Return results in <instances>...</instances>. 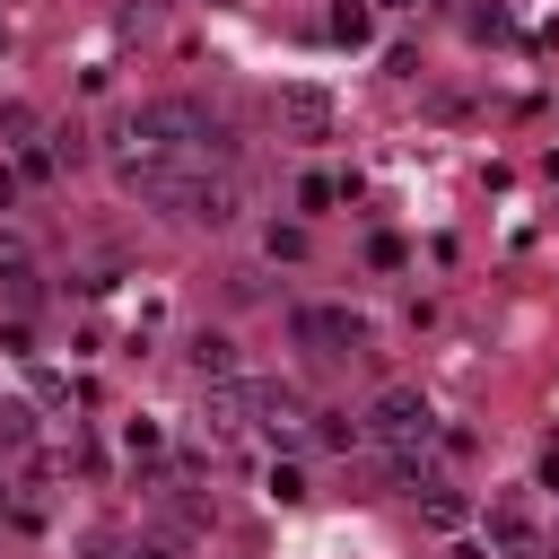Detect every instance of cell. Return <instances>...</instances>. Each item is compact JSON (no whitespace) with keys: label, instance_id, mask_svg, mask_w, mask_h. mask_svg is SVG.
I'll return each mask as SVG.
<instances>
[{"label":"cell","instance_id":"1","mask_svg":"<svg viewBox=\"0 0 559 559\" xmlns=\"http://www.w3.org/2000/svg\"><path fill=\"white\" fill-rule=\"evenodd\" d=\"M140 201L166 210V218H183V227H227V218L245 210V175H236V166H183V157H166V166L140 183Z\"/></svg>","mask_w":559,"mask_h":559},{"label":"cell","instance_id":"2","mask_svg":"<svg viewBox=\"0 0 559 559\" xmlns=\"http://www.w3.org/2000/svg\"><path fill=\"white\" fill-rule=\"evenodd\" d=\"M358 419H367V437H376L384 454H428V445H437V411H428L419 384H384Z\"/></svg>","mask_w":559,"mask_h":559},{"label":"cell","instance_id":"3","mask_svg":"<svg viewBox=\"0 0 559 559\" xmlns=\"http://www.w3.org/2000/svg\"><path fill=\"white\" fill-rule=\"evenodd\" d=\"M288 341H297L306 358H358L376 332H367L358 306H297V314H288Z\"/></svg>","mask_w":559,"mask_h":559},{"label":"cell","instance_id":"4","mask_svg":"<svg viewBox=\"0 0 559 559\" xmlns=\"http://www.w3.org/2000/svg\"><path fill=\"white\" fill-rule=\"evenodd\" d=\"M271 114H280V140H332V114H341V105H332V87H314V79H288Z\"/></svg>","mask_w":559,"mask_h":559},{"label":"cell","instance_id":"5","mask_svg":"<svg viewBox=\"0 0 559 559\" xmlns=\"http://www.w3.org/2000/svg\"><path fill=\"white\" fill-rule=\"evenodd\" d=\"M0 297H9V306H35V297H44V253H35L17 227H0Z\"/></svg>","mask_w":559,"mask_h":559},{"label":"cell","instance_id":"6","mask_svg":"<svg viewBox=\"0 0 559 559\" xmlns=\"http://www.w3.org/2000/svg\"><path fill=\"white\" fill-rule=\"evenodd\" d=\"M489 550H498V559H542V524H533L524 498H498V507H489Z\"/></svg>","mask_w":559,"mask_h":559},{"label":"cell","instance_id":"7","mask_svg":"<svg viewBox=\"0 0 559 559\" xmlns=\"http://www.w3.org/2000/svg\"><path fill=\"white\" fill-rule=\"evenodd\" d=\"M245 411H253L262 428H297V419H306V393H297V384H271V376H245Z\"/></svg>","mask_w":559,"mask_h":559},{"label":"cell","instance_id":"8","mask_svg":"<svg viewBox=\"0 0 559 559\" xmlns=\"http://www.w3.org/2000/svg\"><path fill=\"white\" fill-rule=\"evenodd\" d=\"M192 376L201 384H236L245 367H236V341L227 332H192Z\"/></svg>","mask_w":559,"mask_h":559},{"label":"cell","instance_id":"9","mask_svg":"<svg viewBox=\"0 0 559 559\" xmlns=\"http://www.w3.org/2000/svg\"><path fill=\"white\" fill-rule=\"evenodd\" d=\"M419 515H428L437 533H463V524H472V498H463V489H445V480H428V498H419Z\"/></svg>","mask_w":559,"mask_h":559},{"label":"cell","instance_id":"10","mask_svg":"<svg viewBox=\"0 0 559 559\" xmlns=\"http://www.w3.org/2000/svg\"><path fill=\"white\" fill-rule=\"evenodd\" d=\"M323 35H332V44H349V52H358V44H367V35H376V9H367V0H332V17H323Z\"/></svg>","mask_w":559,"mask_h":559},{"label":"cell","instance_id":"11","mask_svg":"<svg viewBox=\"0 0 559 559\" xmlns=\"http://www.w3.org/2000/svg\"><path fill=\"white\" fill-rule=\"evenodd\" d=\"M306 245H314V236H306L297 218H271V227H262V253H271V262H306Z\"/></svg>","mask_w":559,"mask_h":559},{"label":"cell","instance_id":"12","mask_svg":"<svg viewBox=\"0 0 559 559\" xmlns=\"http://www.w3.org/2000/svg\"><path fill=\"white\" fill-rule=\"evenodd\" d=\"M183 550H192V533H175V524H157V533L131 542V559H183Z\"/></svg>","mask_w":559,"mask_h":559},{"label":"cell","instance_id":"13","mask_svg":"<svg viewBox=\"0 0 559 559\" xmlns=\"http://www.w3.org/2000/svg\"><path fill=\"white\" fill-rule=\"evenodd\" d=\"M35 131H44L35 105H0V140H9V148H35Z\"/></svg>","mask_w":559,"mask_h":559},{"label":"cell","instance_id":"14","mask_svg":"<svg viewBox=\"0 0 559 559\" xmlns=\"http://www.w3.org/2000/svg\"><path fill=\"white\" fill-rule=\"evenodd\" d=\"M332 201H341L332 175H297V210H332Z\"/></svg>","mask_w":559,"mask_h":559},{"label":"cell","instance_id":"15","mask_svg":"<svg viewBox=\"0 0 559 559\" xmlns=\"http://www.w3.org/2000/svg\"><path fill=\"white\" fill-rule=\"evenodd\" d=\"M271 498L297 507V498H306V472H297V463H271Z\"/></svg>","mask_w":559,"mask_h":559},{"label":"cell","instance_id":"16","mask_svg":"<svg viewBox=\"0 0 559 559\" xmlns=\"http://www.w3.org/2000/svg\"><path fill=\"white\" fill-rule=\"evenodd\" d=\"M122 445H131V454H157L166 437H157V419H131V428H122Z\"/></svg>","mask_w":559,"mask_h":559},{"label":"cell","instance_id":"17","mask_svg":"<svg viewBox=\"0 0 559 559\" xmlns=\"http://www.w3.org/2000/svg\"><path fill=\"white\" fill-rule=\"evenodd\" d=\"M542 489H559V445H542Z\"/></svg>","mask_w":559,"mask_h":559},{"label":"cell","instance_id":"18","mask_svg":"<svg viewBox=\"0 0 559 559\" xmlns=\"http://www.w3.org/2000/svg\"><path fill=\"white\" fill-rule=\"evenodd\" d=\"M9 201H17V175H9V166H0V210H9Z\"/></svg>","mask_w":559,"mask_h":559},{"label":"cell","instance_id":"19","mask_svg":"<svg viewBox=\"0 0 559 559\" xmlns=\"http://www.w3.org/2000/svg\"><path fill=\"white\" fill-rule=\"evenodd\" d=\"M367 9H419V0H367Z\"/></svg>","mask_w":559,"mask_h":559},{"label":"cell","instance_id":"20","mask_svg":"<svg viewBox=\"0 0 559 559\" xmlns=\"http://www.w3.org/2000/svg\"><path fill=\"white\" fill-rule=\"evenodd\" d=\"M0 52H9V17H0Z\"/></svg>","mask_w":559,"mask_h":559},{"label":"cell","instance_id":"21","mask_svg":"<svg viewBox=\"0 0 559 559\" xmlns=\"http://www.w3.org/2000/svg\"><path fill=\"white\" fill-rule=\"evenodd\" d=\"M0 507H9V480H0Z\"/></svg>","mask_w":559,"mask_h":559}]
</instances>
